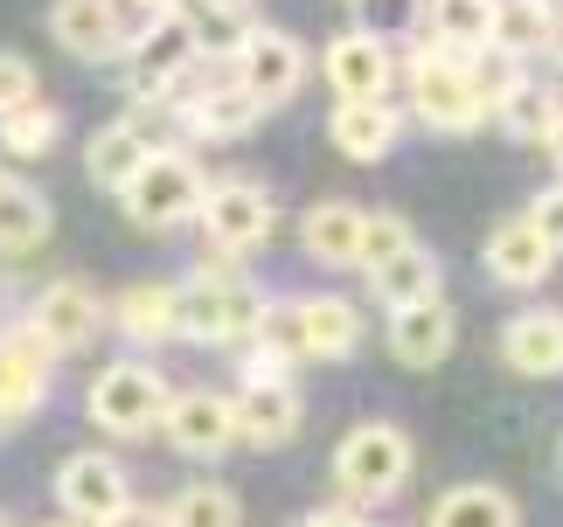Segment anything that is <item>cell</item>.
Segmentation results:
<instances>
[{
  "label": "cell",
  "mask_w": 563,
  "mask_h": 527,
  "mask_svg": "<svg viewBox=\"0 0 563 527\" xmlns=\"http://www.w3.org/2000/svg\"><path fill=\"white\" fill-rule=\"evenodd\" d=\"M404 77H410V112H418V125L431 132H481L487 125V104L481 91H473V56H445V49H424L404 63Z\"/></svg>",
  "instance_id": "cell-1"
},
{
  "label": "cell",
  "mask_w": 563,
  "mask_h": 527,
  "mask_svg": "<svg viewBox=\"0 0 563 527\" xmlns=\"http://www.w3.org/2000/svg\"><path fill=\"white\" fill-rule=\"evenodd\" d=\"M209 194V173L195 167V153H175V146H154L146 153V167L125 181V215H133L140 229H181L195 223V209H202Z\"/></svg>",
  "instance_id": "cell-2"
},
{
  "label": "cell",
  "mask_w": 563,
  "mask_h": 527,
  "mask_svg": "<svg viewBox=\"0 0 563 527\" xmlns=\"http://www.w3.org/2000/svg\"><path fill=\"white\" fill-rule=\"evenodd\" d=\"M410 466H418V451H410V437L397 424H355L349 437L334 445V486L362 500V507H376V500L404 493Z\"/></svg>",
  "instance_id": "cell-3"
},
{
  "label": "cell",
  "mask_w": 563,
  "mask_h": 527,
  "mask_svg": "<svg viewBox=\"0 0 563 527\" xmlns=\"http://www.w3.org/2000/svg\"><path fill=\"white\" fill-rule=\"evenodd\" d=\"M257 313H265V299H257L244 278L202 271V278L175 284V319H181V334L202 340V347H244L257 334Z\"/></svg>",
  "instance_id": "cell-4"
},
{
  "label": "cell",
  "mask_w": 563,
  "mask_h": 527,
  "mask_svg": "<svg viewBox=\"0 0 563 527\" xmlns=\"http://www.w3.org/2000/svg\"><path fill=\"white\" fill-rule=\"evenodd\" d=\"M167 395H175V389L161 382V368H146V361H112V368L91 382V395H84V416H91L104 437H146V430L161 424Z\"/></svg>",
  "instance_id": "cell-5"
},
{
  "label": "cell",
  "mask_w": 563,
  "mask_h": 527,
  "mask_svg": "<svg viewBox=\"0 0 563 527\" xmlns=\"http://www.w3.org/2000/svg\"><path fill=\"white\" fill-rule=\"evenodd\" d=\"M119 56H125V91H133V98H175L181 83L195 77V63H202V49H195V35H188L181 14H154Z\"/></svg>",
  "instance_id": "cell-6"
},
{
  "label": "cell",
  "mask_w": 563,
  "mask_h": 527,
  "mask_svg": "<svg viewBox=\"0 0 563 527\" xmlns=\"http://www.w3.org/2000/svg\"><path fill=\"white\" fill-rule=\"evenodd\" d=\"M230 70H236V91H244L257 112H272V104H286L299 83H307V49H299L286 29H251L236 42Z\"/></svg>",
  "instance_id": "cell-7"
},
{
  "label": "cell",
  "mask_w": 563,
  "mask_h": 527,
  "mask_svg": "<svg viewBox=\"0 0 563 527\" xmlns=\"http://www.w3.org/2000/svg\"><path fill=\"white\" fill-rule=\"evenodd\" d=\"M195 223H202L209 250L236 257V250H257V244H265L272 223H278V209H272V194L257 188V181H216L202 194V209H195Z\"/></svg>",
  "instance_id": "cell-8"
},
{
  "label": "cell",
  "mask_w": 563,
  "mask_h": 527,
  "mask_svg": "<svg viewBox=\"0 0 563 527\" xmlns=\"http://www.w3.org/2000/svg\"><path fill=\"white\" fill-rule=\"evenodd\" d=\"M29 326H35V340L49 347V355H84V347L104 334V305L84 292L77 278H56V284H42V292H35Z\"/></svg>",
  "instance_id": "cell-9"
},
{
  "label": "cell",
  "mask_w": 563,
  "mask_h": 527,
  "mask_svg": "<svg viewBox=\"0 0 563 527\" xmlns=\"http://www.w3.org/2000/svg\"><path fill=\"white\" fill-rule=\"evenodd\" d=\"M404 63L389 56V42L369 35V29H349L328 42V83L341 91V104H376L389 98V83H397Z\"/></svg>",
  "instance_id": "cell-10"
},
{
  "label": "cell",
  "mask_w": 563,
  "mask_h": 527,
  "mask_svg": "<svg viewBox=\"0 0 563 527\" xmlns=\"http://www.w3.org/2000/svg\"><path fill=\"white\" fill-rule=\"evenodd\" d=\"M161 430H167V445H175L181 458H223V451L236 445L230 395H216V389H181V395H167Z\"/></svg>",
  "instance_id": "cell-11"
},
{
  "label": "cell",
  "mask_w": 563,
  "mask_h": 527,
  "mask_svg": "<svg viewBox=\"0 0 563 527\" xmlns=\"http://www.w3.org/2000/svg\"><path fill=\"white\" fill-rule=\"evenodd\" d=\"M49 347L35 340V326H0V416L21 424V416L42 410V395H49Z\"/></svg>",
  "instance_id": "cell-12"
},
{
  "label": "cell",
  "mask_w": 563,
  "mask_h": 527,
  "mask_svg": "<svg viewBox=\"0 0 563 527\" xmlns=\"http://www.w3.org/2000/svg\"><path fill=\"white\" fill-rule=\"evenodd\" d=\"M181 119H188L195 139H244V132L265 119V112H257V104L236 91V70H230V63H216V70H202V77L188 83Z\"/></svg>",
  "instance_id": "cell-13"
},
{
  "label": "cell",
  "mask_w": 563,
  "mask_h": 527,
  "mask_svg": "<svg viewBox=\"0 0 563 527\" xmlns=\"http://www.w3.org/2000/svg\"><path fill=\"white\" fill-rule=\"evenodd\" d=\"M56 500H63V514H77V520H104V514H119L125 500V472L112 466L104 451H77V458H63V472H56Z\"/></svg>",
  "instance_id": "cell-14"
},
{
  "label": "cell",
  "mask_w": 563,
  "mask_h": 527,
  "mask_svg": "<svg viewBox=\"0 0 563 527\" xmlns=\"http://www.w3.org/2000/svg\"><path fill=\"white\" fill-rule=\"evenodd\" d=\"M299 389H236L230 395V424H236V445H257V451H278L299 437Z\"/></svg>",
  "instance_id": "cell-15"
},
{
  "label": "cell",
  "mask_w": 563,
  "mask_h": 527,
  "mask_svg": "<svg viewBox=\"0 0 563 527\" xmlns=\"http://www.w3.org/2000/svg\"><path fill=\"white\" fill-rule=\"evenodd\" d=\"M49 35H56L70 56H84V63L119 56V49H125L119 0H56V8H49Z\"/></svg>",
  "instance_id": "cell-16"
},
{
  "label": "cell",
  "mask_w": 563,
  "mask_h": 527,
  "mask_svg": "<svg viewBox=\"0 0 563 527\" xmlns=\"http://www.w3.org/2000/svg\"><path fill=\"white\" fill-rule=\"evenodd\" d=\"M452 305L445 299H418V305H397L389 313V355L404 368H439L452 355Z\"/></svg>",
  "instance_id": "cell-17"
},
{
  "label": "cell",
  "mask_w": 563,
  "mask_h": 527,
  "mask_svg": "<svg viewBox=\"0 0 563 527\" xmlns=\"http://www.w3.org/2000/svg\"><path fill=\"white\" fill-rule=\"evenodd\" d=\"M487 271L501 278L508 292H536V284L556 271V250L529 229V215H515V223H501L487 236Z\"/></svg>",
  "instance_id": "cell-18"
},
{
  "label": "cell",
  "mask_w": 563,
  "mask_h": 527,
  "mask_svg": "<svg viewBox=\"0 0 563 527\" xmlns=\"http://www.w3.org/2000/svg\"><path fill=\"white\" fill-rule=\"evenodd\" d=\"M501 355L515 375H563V313H550V305L515 313L501 326Z\"/></svg>",
  "instance_id": "cell-19"
},
{
  "label": "cell",
  "mask_w": 563,
  "mask_h": 527,
  "mask_svg": "<svg viewBox=\"0 0 563 527\" xmlns=\"http://www.w3.org/2000/svg\"><path fill=\"white\" fill-rule=\"evenodd\" d=\"M299 340H307V361H349L362 347V313L334 292L299 299Z\"/></svg>",
  "instance_id": "cell-20"
},
{
  "label": "cell",
  "mask_w": 563,
  "mask_h": 527,
  "mask_svg": "<svg viewBox=\"0 0 563 527\" xmlns=\"http://www.w3.org/2000/svg\"><path fill=\"white\" fill-rule=\"evenodd\" d=\"M397 132H404V119H397V104L389 98H376V104H334V119H328V139H334V153H349V160H383L389 146H397Z\"/></svg>",
  "instance_id": "cell-21"
},
{
  "label": "cell",
  "mask_w": 563,
  "mask_h": 527,
  "mask_svg": "<svg viewBox=\"0 0 563 527\" xmlns=\"http://www.w3.org/2000/svg\"><path fill=\"white\" fill-rule=\"evenodd\" d=\"M362 215L355 202H313L307 209V223H299V244H307L313 264H328V271H341V264H355L362 257Z\"/></svg>",
  "instance_id": "cell-22"
},
{
  "label": "cell",
  "mask_w": 563,
  "mask_h": 527,
  "mask_svg": "<svg viewBox=\"0 0 563 527\" xmlns=\"http://www.w3.org/2000/svg\"><path fill=\"white\" fill-rule=\"evenodd\" d=\"M424 35L445 56H487L494 0H424Z\"/></svg>",
  "instance_id": "cell-23"
},
{
  "label": "cell",
  "mask_w": 563,
  "mask_h": 527,
  "mask_svg": "<svg viewBox=\"0 0 563 527\" xmlns=\"http://www.w3.org/2000/svg\"><path fill=\"white\" fill-rule=\"evenodd\" d=\"M146 132L140 125H98L91 132V146H84V173H91V188L104 194H125V181L146 167Z\"/></svg>",
  "instance_id": "cell-24"
},
{
  "label": "cell",
  "mask_w": 563,
  "mask_h": 527,
  "mask_svg": "<svg viewBox=\"0 0 563 527\" xmlns=\"http://www.w3.org/2000/svg\"><path fill=\"white\" fill-rule=\"evenodd\" d=\"M49 229H56V209L42 202L29 181L0 173V250H8V257H29Z\"/></svg>",
  "instance_id": "cell-25"
},
{
  "label": "cell",
  "mask_w": 563,
  "mask_h": 527,
  "mask_svg": "<svg viewBox=\"0 0 563 527\" xmlns=\"http://www.w3.org/2000/svg\"><path fill=\"white\" fill-rule=\"evenodd\" d=\"M112 319H119L125 340L161 347L167 334H181V319H175V284H125L119 305H112Z\"/></svg>",
  "instance_id": "cell-26"
},
{
  "label": "cell",
  "mask_w": 563,
  "mask_h": 527,
  "mask_svg": "<svg viewBox=\"0 0 563 527\" xmlns=\"http://www.w3.org/2000/svg\"><path fill=\"white\" fill-rule=\"evenodd\" d=\"M431 527H522V514H515V500H508L501 486H487V479H466V486L439 493Z\"/></svg>",
  "instance_id": "cell-27"
},
{
  "label": "cell",
  "mask_w": 563,
  "mask_h": 527,
  "mask_svg": "<svg viewBox=\"0 0 563 527\" xmlns=\"http://www.w3.org/2000/svg\"><path fill=\"white\" fill-rule=\"evenodd\" d=\"M376 278V299L397 313V305H418V299H439V284H445V264L431 257L424 244H410L404 257H389L383 271H369Z\"/></svg>",
  "instance_id": "cell-28"
},
{
  "label": "cell",
  "mask_w": 563,
  "mask_h": 527,
  "mask_svg": "<svg viewBox=\"0 0 563 527\" xmlns=\"http://www.w3.org/2000/svg\"><path fill=\"white\" fill-rule=\"evenodd\" d=\"M550 35H556V21L543 8H529V0H494V35H487L494 56L529 63L536 49H550Z\"/></svg>",
  "instance_id": "cell-29"
},
{
  "label": "cell",
  "mask_w": 563,
  "mask_h": 527,
  "mask_svg": "<svg viewBox=\"0 0 563 527\" xmlns=\"http://www.w3.org/2000/svg\"><path fill=\"white\" fill-rule=\"evenodd\" d=\"M494 125L508 132V139H550V125H556V98L543 91V83H515V91L494 104Z\"/></svg>",
  "instance_id": "cell-30"
},
{
  "label": "cell",
  "mask_w": 563,
  "mask_h": 527,
  "mask_svg": "<svg viewBox=\"0 0 563 527\" xmlns=\"http://www.w3.org/2000/svg\"><path fill=\"white\" fill-rule=\"evenodd\" d=\"M167 527H244V507H236V493L230 486H188V493H175L167 500Z\"/></svg>",
  "instance_id": "cell-31"
},
{
  "label": "cell",
  "mask_w": 563,
  "mask_h": 527,
  "mask_svg": "<svg viewBox=\"0 0 563 527\" xmlns=\"http://www.w3.org/2000/svg\"><path fill=\"white\" fill-rule=\"evenodd\" d=\"M56 139H63V119H56V104H42V98L0 119V146H8V153H21V160H35V153H49Z\"/></svg>",
  "instance_id": "cell-32"
},
{
  "label": "cell",
  "mask_w": 563,
  "mask_h": 527,
  "mask_svg": "<svg viewBox=\"0 0 563 527\" xmlns=\"http://www.w3.org/2000/svg\"><path fill=\"white\" fill-rule=\"evenodd\" d=\"M181 21H188L195 49H216V56H236V42L251 35V21H244V8H223V0H209L202 14H181Z\"/></svg>",
  "instance_id": "cell-33"
},
{
  "label": "cell",
  "mask_w": 563,
  "mask_h": 527,
  "mask_svg": "<svg viewBox=\"0 0 563 527\" xmlns=\"http://www.w3.org/2000/svg\"><path fill=\"white\" fill-rule=\"evenodd\" d=\"M410 244H418V236H410V223L404 215H369V223H362V271H383L389 257H404Z\"/></svg>",
  "instance_id": "cell-34"
},
{
  "label": "cell",
  "mask_w": 563,
  "mask_h": 527,
  "mask_svg": "<svg viewBox=\"0 0 563 527\" xmlns=\"http://www.w3.org/2000/svg\"><path fill=\"white\" fill-rule=\"evenodd\" d=\"M355 14H362V29L383 35V42L424 29V0H355Z\"/></svg>",
  "instance_id": "cell-35"
},
{
  "label": "cell",
  "mask_w": 563,
  "mask_h": 527,
  "mask_svg": "<svg viewBox=\"0 0 563 527\" xmlns=\"http://www.w3.org/2000/svg\"><path fill=\"white\" fill-rule=\"evenodd\" d=\"M21 104H35V70L29 56H0V119L21 112Z\"/></svg>",
  "instance_id": "cell-36"
},
{
  "label": "cell",
  "mask_w": 563,
  "mask_h": 527,
  "mask_svg": "<svg viewBox=\"0 0 563 527\" xmlns=\"http://www.w3.org/2000/svg\"><path fill=\"white\" fill-rule=\"evenodd\" d=\"M292 382V361L272 355V347H251L244 355V389H286Z\"/></svg>",
  "instance_id": "cell-37"
},
{
  "label": "cell",
  "mask_w": 563,
  "mask_h": 527,
  "mask_svg": "<svg viewBox=\"0 0 563 527\" xmlns=\"http://www.w3.org/2000/svg\"><path fill=\"white\" fill-rule=\"evenodd\" d=\"M529 229H536V236H543V244L563 257V188L536 194V209H529Z\"/></svg>",
  "instance_id": "cell-38"
},
{
  "label": "cell",
  "mask_w": 563,
  "mask_h": 527,
  "mask_svg": "<svg viewBox=\"0 0 563 527\" xmlns=\"http://www.w3.org/2000/svg\"><path fill=\"white\" fill-rule=\"evenodd\" d=\"M98 527H167V514H161V507H140V500H125V507L104 514Z\"/></svg>",
  "instance_id": "cell-39"
},
{
  "label": "cell",
  "mask_w": 563,
  "mask_h": 527,
  "mask_svg": "<svg viewBox=\"0 0 563 527\" xmlns=\"http://www.w3.org/2000/svg\"><path fill=\"white\" fill-rule=\"evenodd\" d=\"M299 527H369V520H355V514H341V507H334V514H307Z\"/></svg>",
  "instance_id": "cell-40"
},
{
  "label": "cell",
  "mask_w": 563,
  "mask_h": 527,
  "mask_svg": "<svg viewBox=\"0 0 563 527\" xmlns=\"http://www.w3.org/2000/svg\"><path fill=\"white\" fill-rule=\"evenodd\" d=\"M543 146H550V160H556V173H563V112H556V125H550V139H543Z\"/></svg>",
  "instance_id": "cell-41"
},
{
  "label": "cell",
  "mask_w": 563,
  "mask_h": 527,
  "mask_svg": "<svg viewBox=\"0 0 563 527\" xmlns=\"http://www.w3.org/2000/svg\"><path fill=\"white\" fill-rule=\"evenodd\" d=\"M529 8H543L550 21H563V0H529Z\"/></svg>",
  "instance_id": "cell-42"
},
{
  "label": "cell",
  "mask_w": 563,
  "mask_h": 527,
  "mask_svg": "<svg viewBox=\"0 0 563 527\" xmlns=\"http://www.w3.org/2000/svg\"><path fill=\"white\" fill-rule=\"evenodd\" d=\"M133 8H154V14H175V0H133Z\"/></svg>",
  "instance_id": "cell-43"
},
{
  "label": "cell",
  "mask_w": 563,
  "mask_h": 527,
  "mask_svg": "<svg viewBox=\"0 0 563 527\" xmlns=\"http://www.w3.org/2000/svg\"><path fill=\"white\" fill-rule=\"evenodd\" d=\"M8 430H14V424H8V416H0V437H8Z\"/></svg>",
  "instance_id": "cell-44"
},
{
  "label": "cell",
  "mask_w": 563,
  "mask_h": 527,
  "mask_svg": "<svg viewBox=\"0 0 563 527\" xmlns=\"http://www.w3.org/2000/svg\"><path fill=\"white\" fill-rule=\"evenodd\" d=\"M556 70H563V42H556Z\"/></svg>",
  "instance_id": "cell-45"
},
{
  "label": "cell",
  "mask_w": 563,
  "mask_h": 527,
  "mask_svg": "<svg viewBox=\"0 0 563 527\" xmlns=\"http://www.w3.org/2000/svg\"><path fill=\"white\" fill-rule=\"evenodd\" d=\"M223 8H236V0H223Z\"/></svg>",
  "instance_id": "cell-46"
},
{
  "label": "cell",
  "mask_w": 563,
  "mask_h": 527,
  "mask_svg": "<svg viewBox=\"0 0 563 527\" xmlns=\"http://www.w3.org/2000/svg\"><path fill=\"white\" fill-rule=\"evenodd\" d=\"M349 8H355V0H349Z\"/></svg>",
  "instance_id": "cell-47"
},
{
  "label": "cell",
  "mask_w": 563,
  "mask_h": 527,
  "mask_svg": "<svg viewBox=\"0 0 563 527\" xmlns=\"http://www.w3.org/2000/svg\"><path fill=\"white\" fill-rule=\"evenodd\" d=\"M0 527H8V520H0Z\"/></svg>",
  "instance_id": "cell-48"
}]
</instances>
